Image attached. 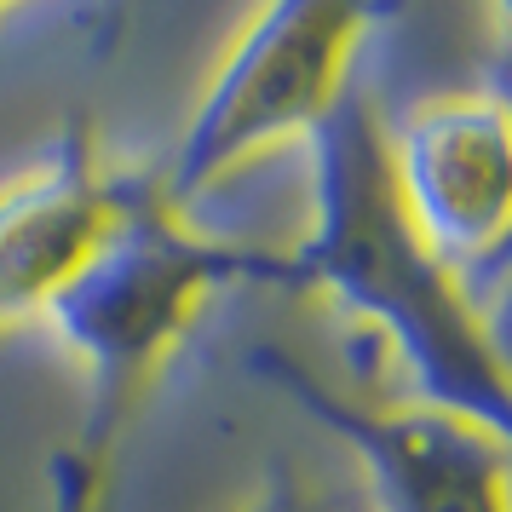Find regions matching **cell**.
<instances>
[{"label":"cell","mask_w":512,"mask_h":512,"mask_svg":"<svg viewBox=\"0 0 512 512\" xmlns=\"http://www.w3.org/2000/svg\"><path fill=\"white\" fill-rule=\"evenodd\" d=\"M374 12L340 0H277L242 24L190 116L162 202L185 213L219 179L277 144H305L351 93Z\"/></svg>","instance_id":"obj_3"},{"label":"cell","mask_w":512,"mask_h":512,"mask_svg":"<svg viewBox=\"0 0 512 512\" xmlns=\"http://www.w3.org/2000/svg\"><path fill=\"white\" fill-rule=\"evenodd\" d=\"M254 369L346 443L369 472L374 512H507V432L420 397H357L282 346H259Z\"/></svg>","instance_id":"obj_4"},{"label":"cell","mask_w":512,"mask_h":512,"mask_svg":"<svg viewBox=\"0 0 512 512\" xmlns=\"http://www.w3.org/2000/svg\"><path fill=\"white\" fill-rule=\"evenodd\" d=\"M121 426L87 415L81 438L52 461L47 484H52V507L47 512H104V489H110V449H116Z\"/></svg>","instance_id":"obj_7"},{"label":"cell","mask_w":512,"mask_h":512,"mask_svg":"<svg viewBox=\"0 0 512 512\" xmlns=\"http://www.w3.org/2000/svg\"><path fill=\"white\" fill-rule=\"evenodd\" d=\"M311 225L282 254V282L317 288L380 334L409 374V397L507 432V351L449 259L403 208L386 121L351 87L311 133Z\"/></svg>","instance_id":"obj_1"},{"label":"cell","mask_w":512,"mask_h":512,"mask_svg":"<svg viewBox=\"0 0 512 512\" xmlns=\"http://www.w3.org/2000/svg\"><path fill=\"white\" fill-rule=\"evenodd\" d=\"M495 93H438L386 127L403 208L461 277L501 254L512 219V139Z\"/></svg>","instance_id":"obj_5"},{"label":"cell","mask_w":512,"mask_h":512,"mask_svg":"<svg viewBox=\"0 0 512 512\" xmlns=\"http://www.w3.org/2000/svg\"><path fill=\"white\" fill-rule=\"evenodd\" d=\"M236 512H357L340 495V489H328L323 478H311V472H300L294 461H271V472H265V484L254 489V501Z\"/></svg>","instance_id":"obj_8"},{"label":"cell","mask_w":512,"mask_h":512,"mask_svg":"<svg viewBox=\"0 0 512 512\" xmlns=\"http://www.w3.org/2000/svg\"><path fill=\"white\" fill-rule=\"evenodd\" d=\"M282 282V254H254L196 231L179 208L150 185L98 248L81 277L47 305L41 323L70 346L93 380V409L104 426H121L127 409L150 392L162 363L179 351L202 305L225 282Z\"/></svg>","instance_id":"obj_2"},{"label":"cell","mask_w":512,"mask_h":512,"mask_svg":"<svg viewBox=\"0 0 512 512\" xmlns=\"http://www.w3.org/2000/svg\"><path fill=\"white\" fill-rule=\"evenodd\" d=\"M144 190L150 179L98 167L81 139L0 190V328L41 323Z\"/></svg>","instance_id":"obj_6"}]
</instances>
